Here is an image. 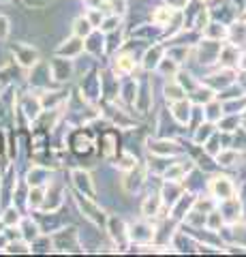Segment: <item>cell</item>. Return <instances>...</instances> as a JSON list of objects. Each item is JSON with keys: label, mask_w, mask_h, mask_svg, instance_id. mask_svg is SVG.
Here are the masks:
<instances>
[{"label": "cell", "mask_w": 246, "mask_h": 257, "mask_svg": "<svg viewBox=\"0 0 246 257\" xmlns=\"http://www.w3.org/2000/svg\"><path fill=\"white\" fill-rule=\"evenodd\" d=\"M212 193L216 197H220V199H231V195H233V184L229 182V178H214Z\"/></svg>", "instance_id": "cell-1"}, {"label": "cell", "mask_w": 246, "mask_h": 257, "mask_svg": "<svg viewBox=\"0 0 246 257\" xmlns=\"http://www.w3.org/2000/svg\"><path fill=\"white\" fill-rule=\"evenodd\" d=\"M75 180H77V184L82 187V191H84V187H86V193L88 195H92V187H90V176L88 174H84V172H75Z\"/></svg>", "instance_id": "cell-2"}, {"label": "cell", "mask_w": 246, "mask_h": 257, "mask_svg": "<svg viewBox=\"0 0 246 257\" xmlns=\"http://www.w3.org/2000/svg\"><path fill=\"white\" fill-rule=\"evenodd\" d=\"M237 159H240V157H237L235 152L227 150V152H220V155H218V163H220V165H235Z\"/></svg>", "instance_id": "cell-3"}, {"label": "cell", "mask_w": 246, "mask_h": 257, "mask_svg": "<svg viewBox=\"0 0 246 257\" xmlns=\"http://www.w3.org/2000/svg\"><path fill=\"white\" fill-rule=\"evenodd\" d=\"M171 18V9H161V11H156L154 15H152V20L156 22V24H165Z\"/></svg>", "instance_id": "cell-4"}, {"label": "cell", "mask_w": 246, "mask_h": 257, "mask_svg": "<svg viewBox=\"0 0 246 257\" xmlns=\"http://www.w3.org/2000/svg\"><path fill=\"white\" fill-rule=\"evenodd\" d=\"M176 118L180 120V122L188 120V105H186V103H180V105L176 107Z\"/></svg>", "instance_id": "cell-5"}, {"label": "cell", "mask_w": 246, "mask_h": 257, "mask_svg": "<svg viewBox=\"0 0 246 257\" xmlns=\"http://www.w3.org/2000/svg\"><path fill=\"white\" fill-rule=\"evenodd\" d=\"M37 58V52H22L20 54V62L22 64H33Z\"/></svg>", "instance_id": "cell-6"}, {"label": "cell", "mask_w": 246, "mask_h": 257, "mask_svg": "<svg viewBox=\"0 0 246 257\" xmlns=\"http://www.w3.org/2000/svg\"><path fill=\"white\" fill-rule=\"evenodd\" d=\"M118 60H120V62H118V64H120V71H131L133 69V60H131V56H122V58H118Z\"/></svg>", "instance_id": "cell-7"}, {"label": "cell", "mask_w": 246, "mask_h": 257, "mask_svg": "<svg viewBox=\"0 0 246 257\" xmlns=\"http://www.w3.org/2000/svg\"><path fill=\"white\" fill-rule=\"evenodd\" d=\"M182 88H178V86H171V90L167 88V99H182Z\"/></svg>", "instance_id": "cell-8"}, {"label": "cell", "mask_w": 246, "mask_h": 257, "mask_svg": "<svg viewBox=\"0 0 246 257\" xmlns=\"http://www.w3.org/2000/svg\"><path fill=\"white\" fill-rule=\"evenodd\" d=\"M240 67H242V69H246V54L242 56V62H240Z\"/></svg>", "instance_id": "cell-9"}]
</instances>
